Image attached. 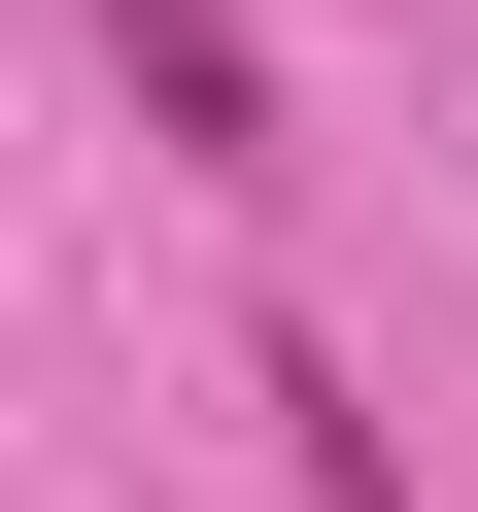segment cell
Listing matches in <instances>:
<instances>
[{
	"label": "cell",
	"instance_id": "6da1fadb",
	"mask_svg": "<svg viewBox=\"0 0 478 512\" xmlns=\"http://www.w3.org/2000/svg\"><path fill=\"white\" fill-rule=\"evenodd\" d=\"M103 69H137L171 171H274V35H239V0H103Z\"/></svg>",
	"mask_w": 478,
	"mask_h": 512
}]
</instances>
